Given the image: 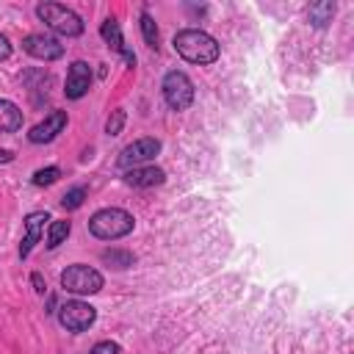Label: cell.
I'll return each mask as SVG.
<instances>
[{"label": "cell", "instance_id": "6da1fadb", "mask_svg": "<svg viewBox=\"0 0 354 354\" xmlns=\"http://www.w3.org/2000/svg\"><path fill=\"white\" fill-rule=\"evenodd\" d=\"M171 44H174V53L183 61L196 64V66H210L221 55V44L207 30H199V28H183V30H177L174 39H171Z\"/></svg>", "mask_w": 354, "mask_h": 354}, {"label": "cell", "instance_id": "7a4b0ae2", "mask_svg": "<svg viewBox=\"0 0 354 354\" xmlns=\"http://www.w3.org/2000/svg\"><path fill=\"white\" fill-rule=\"evenodd\" d=\"M133 227H136V218L124 207H102L88 218V232L100 241H119L130 235Z\"/></svg>", "mask_w": 354, "mask_h": 354}, {"label": "cell", "instance_id": "3957f363", "mask_svg": "<svg viewBox=\"0 0 354 354\" xmlns=\"http://www.w3.org/2000/svg\"><path fill=\"white\" fill-rule=\"evenodd\" d=\"M36 17H39L53 33L66 36V39L80 36L83 28H86L83 19H80V14H75L72 8L61 6V3H39V6H36Z\"/></svg>", "mask_w": 354, "mask_h": 354}, {"label": "cell", "instance_id": "277c9868", "mask_svg": "<svg viewBox=\"0 0 354 354\" xmlns=\"http://www.w3.org/2000/svg\"><path fill=\"white\" fill-rule=\"evenodd\" d=\"M105 285L102 274L94 268V266H86V263H72L61 271V288L66 293H75V296H94L100 293Z\"/></svg>", "mask_w": 354, "mask_h": 354}, {"label": "cell", "instance_id": "5b68a950", "mask_svg": "<svg viewBox=\"0 0 354 354\" xmlns=\"http://www.w3.org/2000/svg\"><path fill=\"white\" fill-rule=\"evenodd\" d=\"M160 91H163V100L171 111H188L194 105V80L183 72V69H169L160 80Z\"/></svg>", "mask_w": 354, "mask_h": 354}, {"label": "cell", "instance_id": "8992f818", "mask_svg": "<svg viewBox=\"0 0 354 354\" xmlns=\"http://www.w3.org/2000/svg\"><path fill=\"white\" fill-rule=\"evenodd\" d=\"M55 313H58V324H61L66 332H75V335L86 332V329L97 321V307H91L88 301H80V299L64 301Z\"/></svg>", "mask_w": 354, "mask_h": 354}, {"label": "cell", "instance_id": "52a82bcc", "mask_svg": "<svg viewBox=\"0 0 354 354\" xmlns=\"http://www.w3.org/2000/svg\"><path fill=\"white\" fill-rule=\"evenodd\" d=\"M160 138H152V136H147V138H136L133 144H127L122 152H119V158H116V166L119 169H136V166H147L149 160H155V155L160 152Z\"/></svg>", "mask_w": 354, "mask_h": 354}, {"label": "cell", "instance_id": "ba28073f", "mask_svg": "<svg viewBox=\"0 0 354 354\" xmlns=\"http://www.w3.org/2000/svg\"><path fill=\"white\" fill-rule=\"evenodd\" d=\"M66 122H69L66 111L55 108V111H50L39 124H33V127L28 130V141H30V144H50L53 138H58V136L64 133Z\"/></svg>", "mask_w": 354, "mask_h": 354}, {"label": "cell", "instance_id": "9c48e42d", "mask_svg": "<svg viewBox=\"0 0 354 354\" xmlns=\"http://www.w3.org/2000/svg\"><path fill=\"white\" fill-rule=\"evenodd\" d=\"M22 50L39 61H58L64 55V44L47 33H28L22 39Z\"/></svg>", "mask_w": 354, "mask_h": 354}, {"label": "cell", "instance_id": "30bf717a", "mask_svg": "<svg viewBox=\"0 0 354 354\" xmlns=\"http://www.w3.org/2000/svg\"><path fill=\"white\" fill-rule=\"evenodd\" d=\"M91 66L86 61H72L69 69H66V80H64V94L66 100H83L91 88Z\"/></svg>", "mask_w": 354, "mask_h": 354}, {"label": "cell", "instance_id": "8fae6325", "mask_svg": "<svg viewBox=\"0 0 354 354\" xmlns=\"http://www.w3.org/2000/svg\"><path fill=\"white\" fill-rule=\"evenodd\" d=\"M47 221H53L47 210H33V213L25 216V221H22L25 235H22V243H19V260H28V254L33 252V246L44 238V227H47Z\"/></svg>", "mask_w": 354, "mask_h": 354}, {"label": "cell", "instance_id": "7c38bea8", "mask_svg": "<svg viewBox=\"0 0 354 354\" xmlns=\"http://www.w3.org/2000/svg\"><path fill=\"white\" fill-rule=\"evenodd\" d=\"M100 36L105 39V44H108L113 53H119V55L127 61V66H136V53L124 44V39H122V28H119V22H116L113 17H105V19H102V25H100Z\"/></svg>", "mask_w": 354, "mask_h": 354}, {"label": "cell", "instance_id": "4fadbf2b", "mask_svg": "<svg viewBox=\"0 0 354 354\" xmlns=\"http://www.w3.org/2000/svg\"><path fill=\"white\" fill-rule=\"evenodd\" d=\"M127 185L133 188H152V185H163L166 180V171L160 166H136V169H127L124 177H122Z\"/></svg>", "mask_w": 354, "mask_h": 354}, {"label": "cell", "instance_id": "5bb4252c", "mask_svg": "<svg viewBox=\"0 0 354 354\" xmlns=\"http://www.w3.org/2000/svg\"><path fill=\"white\" fill-rule=\"evenodd\" d=\"M22 127V111L17 102L0 97V133H17Z\"/></svg>", "mask_w": 354, "mask_h": 354}, {"label": "cell", "instance_id": "9a60e30c", "mask_svg": "<svg viewBox=\"0 0 354 354\" xmlns=\"http://www.w3.org/2000/svg\"><path fill=\"white\" fill-rule=\"evenodd\" d=\"M335 11H337V6H335L332 0H318V3H310V8H307V22H310L313 28H326V25L332 22Z\"/></svg>", "mask_w": 354, "mask_h": 354}, {"label": "cell", "instance_id": "2e32d148", "mask_svg": "<svg viewBox=\"0 0 354 354\" xmlns=\"http://www.w3.org/2000/svg\"><path fill=\"white\" fill-rule=\"evenodd\" d=\"M69 232H72V221H66V218H53V221L47 224V249H58V246L69 238Z\"/></svg>", "mask_w": 354, "mask_h": 354}, {"label": "cell", "instance_id": "e0dca14e", "mask_svg": "<svg viewBox=\"0 0 354 354\" xmlns=\"http://www.w3.org/2000/svg\"><path fill=\"white\" fill-rule=\"evenodd\" d=\"M102 263L105 266H111V268H116V271H124V268H130L133 266V252H127V249H105L102 254Z\"/></svg>", "mask_w": 354, "mask_h": 354}, {"label": "cell", "instance_id": "ac0fdd59", "mask_svg": "<svg viewBox=\"0 0 354 354\" xmlns=\"http://www.w3.org/2000/svg\"><path fill=\"white\" fill-rule=\"evenodd\" d=\"M138 19H141V33H144L147 47L158 53V25H155L152 14H149V11H141V17H138Z\"/></svg>", "mask_w": 354, "mask_h": 354}, {"label": "cell", "instance_id": "d6986e66", "mask_svg": "<svg viewBox=\"0 0 354 354\" xmlns=\"http://www.w3.org/2000/svg\"><path fill=\"white\" fill-rule=\"evenodd\" d=\"M58 177H61V169H58V166H44V169H36V171H33L30 183H33L36 188H47V185L58 183Z\"/></svg>", "mask_w": 354, "mask_h": 354}, {"label": "cell", "instance_id": "ffe728a7", "mask_svg": "<svg viewBox=\"0 0 354 354\" xmlns=\"http://www.w3.org/2000/svg\"><path fill=\"white\" fill-rule=\"evenodd\" d=\"M86 196H88L86 185H75V188H69V191L61 196V207H64V210H77V207L86 202Z\"/></svg>", "mask_w": 354, "mask_h": 354}, {"label": "cell", "instance_id": "44dd1931", "mask_svg": "<svg viewBox=\"0 0 354 354\" xmlns=\"http://www.w3.org/2000/svg\"><path fill=\"white\" fill-rule=\"evenodd\" d=\"M124 122H127L124 108H113V111H111V116L105 119V133H108V136H119V133H122V127H124Z\"/></svg>", "mask_w": 354, "mask_h": 354}, {"label": "cell", "instance_id": "7402d4cb", "mask_svg": "<svg viewBox=\"0 0 354 354\" xmlns=\"http://www.w3.org/2000/svg\"><path fill=\"white\" fill-rule=\"evenodd\" d=\"M88 354H122V346L116 340H100L88 348Z\"/></svg>", "mask_w": 354, "mask_h": 354}, {"label": "cell", "instance_id": "603a6c76", "mask_svg": "<svg viewBox=\"0 0 354 354\" xmlns=\"http://www.w3.org/2000/svg\"><path fill=\"white\" fill-rule=\"evenodd\" d=\"M30 282H33V290H36L39 296H44V293H47V282H44L41 271H33V274H30Z\"/></svg>", "mask_w": 354, "mask_h": 354}, {"label": "cell", "instance_id": "cb8c5ba5", "mask_svg": "<svg viewBox=\"0 0 354 354\" xmlns=\"http://www.w3.org/2000/svg\"><path fill=\"white\" fill-rule=\"evenodd\" d=\"M8 55H11V41L0 33V61H8Z\"/></svg>", "mask_w": 354, "mask_h": 354}, {"label": "cell", "instance_id": "d4e9b609", "mask_svg": "<svg viewBox=\"0 0 354 354\" xmlns=\"http://www.w3.org/2000/svg\"><path fill=\"white\" fill-rule=\"evenodd\" d=\"M14 160V152L11 149H0V163H11Z\"/></svg>", "mask_w": 354, "mask_h": 354}]
</instances>
